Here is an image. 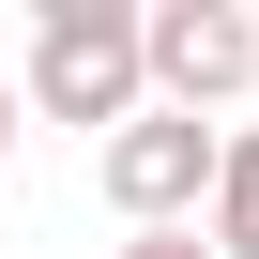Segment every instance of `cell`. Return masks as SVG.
<instances>
[{
    "label": "cell",
    "mask_w": 259,
    "mask_h": 259,
    "mask_svg": "<svg viewBox=\"0 0 259 259\" xmlns=\"http://www.w3.org/2000/svg\"><path fill=\"white\" fill-rule=\"evenodd\" d=\"M122 259H213V229H138Z\"/></svg>",
    "instance_id": "obj_5"
},
{
    "label": "cell",
    "mask_w": 259,
    "mask_h": 259,
    "mask_svg": "<svg viewBox=\"0 0 259 259\" xmlns=\"http://www.w3.org/2000/svg\"><path fill=\"white\" fill-rule=\"evenodd\" d=\"M213 183H229V138H213L198 107H138V122L107 138V198H122V229H198Z\"/></svg>",
    "instance_id": "obj_2"
},
{
    "label": "cell",
    "mask_w": 259,
    "mask_h": 259,
    "mask_svg": "<svg viewBox=\"0 0 259 259\" xmlns=\"http://www.w3.org/2000/svg\"><path fill=\"white\" fill-rule=\"evenodd\" d=\"M244 76H259L244 0H153V107H229Z\"/></svg>",
    "instance_id": "obj_3"
},
{
    "label": "cell",
    "mask_w": 259,
    "mask_h": 259,
    "mask_svg": "<svg viewBox=\"0 0 259 259\" xmlns=\"http://www.w3.org/2000/svg\"><path fill=\"white\" fill-rule=\"evenodd\" d=\"M213 259H259V122L229 138V183H213Z\"/></svg>",
    "instance_id": "obj_4"
},
{
    "label": "cell",
    "mask_w": 259,
    "mask_h": 259,
    "mask_svg": "<svg viewBox=\"0 0 259 259\" xmlns=\"http://www.w3.org/2000/svg\"><path fill=\"white\" fill-rule=\"evenodd\" d=\"M16 107H31V92H16V76H0V153H16Z\"/></svg>",
    "instance_id": "obj_6"
},
{
    "label": "cell",
    "mask_w": 259,
    "mask_h": 259,
    "mask_svg": "<svg viewBox=\"0 0 259 259\" xmlns=\"http://www.w3.org/2000/svg\"><path fill=\"white\" fill-rule=\"evenodd\" d=\"M46 122H138L153 107V16L138 0H46V31H31V76H16Z\"/></svg>",
    "instance_id": "obj_1"
}]
</instances>
